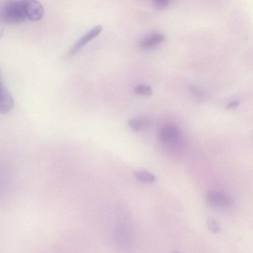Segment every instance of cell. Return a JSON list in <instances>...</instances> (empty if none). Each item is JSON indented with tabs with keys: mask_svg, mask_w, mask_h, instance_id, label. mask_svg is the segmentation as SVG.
Here are the masks:
<instances>
[{
	"mask_svg": "<svg viewBox=\"0 0 253 253\" xmlns=\"http://www.w3.org/2000/svg\"><path fill=\"white\" fill-rule=\"evenodd\" d=\"M169 1L168 0H156L154 1L155 6L158 8H164L169 5Z\"/></svg>",
	"mask_w": 253,
	"mask_h": 253,
	"instance_id": "cell-12",
	"label": "cell"
},
{
	"mask_svg": "<svg viewBox=\"0 0 253 253\" xmlns=\"http://www.w3.org/2000/svg\"><path fill=\"white\" fill-rule=\"evenodd\" d=\"M24 3L27 19L36 22L42 18L44 9L41 3L33 0H24Z\"/></svg>",
	"mask_w": 253,
	"mask_h": 253,
	"instance_id": "cell-5",
	"label": "cell"
},
{
	"mask_svg": "<svg viewBox=\"0 0 253 253\" xmlns=\"http://www.w3.org/2000/svg\"><path fill=\"white\" fill-rule=\"evenodd\" d=\"M4 29V25L3 23L0 21V39H1V37L3 35Z\"/></svg>",
	"mask_w": 253,
	"mask_h": 253,
	"instance_id": "cell-15",
	"label": "cell"
},
{
	"mask_svg": "<svg viewBox=\"0 0 253 253\" xmlns=\"http://www.w3.org/2000/svg\"><path fill=\"white\" fill-rule=\"evenodd\" d=\"M191 92L197 98H203L205 96L204 92L196 87H192Z\"/></svg>",
	"mask_w": 253,
	"mask_h": 253,
	"instance_id": "cell-13",
	"label": "cell"
},
{
	"mask_svg": "<svg viewBox=\"0 0 253 253\" xmlns=\"http://www.w3.org/2000/svg\"><path fill=\"white\" fill-rule=\"evenodd\" d=\"M208 206L220 212H230L234 207L232 199L226 193L217 190H210L206 196Z\"/></svg>",
	"mask_w": 253,
	"mask_h": 253,
	"instance_id": "cell-2",
	"label": "cell"
},
{
	"mask_svg": "<svg viewBox=\"0 0 253 253\" xmlns=\"http://www.w3.org/2000/svg\"><path fill=\"white\" fill-rule=\"evenodd\" d=\"M135 176L138 181L144 183H152L156 180L154 175L145 171H137Z\"/></svg>",
	"mask_w": 253,
	"mask_h": 253,
	"instance_id": "cell-9",
	"label": "cell"
},
{
	"mask_svg": "<svg viewBox=\"0 0 253 253\" xmlns=\"http://www.w3.org/2000/svg\"><path fill=\"white\" fill-rule=\"evenodd\" d=\"M181 132L178 127L173 125H166L160 130V139L164 143H175L181 137Z\"/></svg>",
	"mask_w": 253,
	"mask_h": 253,
	"instance_id": "cell-3",
	"label": "cell"
},
{
	"mask_svg": "<svg viewBox=\"0 0 253 253\" xmlns=\"http://www.w3.org/2000/svg\"><path fill=\"white\" fill-rule=\"evenodd\" d=\"M240 103L239 101L234 100L229 103L227 106V108L228 109H235L239 106Z\"/></svg>",
	"mask_w": 253,
	"mask_h": 253,
	"instance_id": "cell-14",
	"label": "cell"
},
{
	"mask_svg": "<svg viewBox=\"0 0 253 253\" xmlns=\"http://www.w3.org/2000/svg\"><path fill=\"white\" fill-rule=\"evenodd\" d=\"M136 93L141 95L149 96L153 93V90L151 88L147 85H138L134 89Z\"/></svg>",
	"mask_w": 253,
	"mask_h": 253,
	"instance_id": "cell-10",
	"label": "cell"
},
{
	"mask_svg": "<svg viewBox=\"0 0 253 253\" xmlns=\"http://www.w3.org/2000/svg\"><path fill=\"white\" fill-rule=\"evenodd\" d=\"M207 226L208 230L213 233L217 234L220 231V225L219 222L213 218H209L207 220Z\"/></svg>",
	"mask_w": 253,
	"mask_h": 253,
	"instance_id": "cell-11",
	"label": "cell"
},
{
	"mask_svg": "<svg viewBox=\"0 0 253 253\" xmlns=\"http://www.w3.org/2000/svg\"><path fill=\"white\" fill-rule=\"evenodd\" d=\"M14 106V98L7 88L0 83V113L8 114Z\"/></svg>",
	"mask_w": 253,
	"mask_h": 253,
	"instance_id": "cell-6",
	"label": "cell"
},
{
	"mask_svg": "<svg viewBox=\"0 0 253 253\" xmlns=\"http://www.w3.org/2000/svg\"><path fill=\"white\" fill-rule=\"evenodd\" d=\"M102 30L103 27L101 25H98L92 28L72 46L68 54V56L70 57L75 55L85 45L99 35Z\"/></svg>",
	"mask_w": 253,
	"mask_h": 253,
	"instance_id": "cell-4",
	"label": "cell"
},
{
	"mask_svg": "<svg viewBox=\"0 0 253 253\" xmlns=\"http://www.w3.org/2000/svg\"><path fill=\"white\" fill-rule=\"evenodd\" d=\"M164 38V35L161 33L151 34L140 41L139 46L142 47H148L161 42Z\"/></svg>",
	"mask_w": 253,
	"mask_h": 253,
	"instance_id": "cell-7",
	"label": "cell"
},
{
	"mask_svg": "<svg viewBox=\"0 0 253 253\" xmlns=\"http://www.w3.org/2000/svg\"><path fill=\"white\" fill-rule=\"evenodd\" d=\"M128 123L130 127L135 132H139L149 125L147 120L137 118L130 119Z\"/></svg>",
	"mask_w": 253,
	"mask_h": 253,
	"instance_id": "cell-8",
	"label": "cell"
},
{
	"mask_svg": "<svg viewBox=\"0 0 253 253\" xmlns=\"http://www.w3.org/2000/svg\"><path fill=\"white\" fill-rule=\"evenodd\" d=\"M26 19L24 0L9 1L0 4V21L3 23H21Z\"/></svg>",
	"mask_w": 253,
	"mask_h": 253,
	"instance_id": "cell-1",
	"label": "cell"
},
{
	"mask_svg": "<svg viewBox=\"0 0 253 253\" xmlns=\"http://www.w3.org/2000/svg\"><path fill=\"white\" fill-rule=\"evenodd\" d=\"M174 253H180L177 252H175Z\"/></svg>",
	"mask_w": 253,
	"mask_h": 253,
	"instance_id": "cell-16",
	"label": "cell"
},
{
	"mask_svg": "<svg viewBox=\"0 0 253 253\" xmlns=\"http://www.w3.org/2000/svg\"><path fill=\"white\" fill-rule=\"evenodd\" d=\"M0 83H1V81H0Z\"/></svg>",
	"mask_w": 253,
	"mask_h": 253,
	"instance_id": "cell-17",
	"label": "cell"
}]
</instances>
